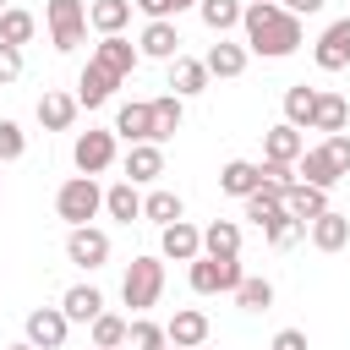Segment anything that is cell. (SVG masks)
<instances>
[{
	"label": "cell",
	"instance_id": "1",
	"mask_svg": "<svg viewBox=\"0 0 350 350\" xmlns=\"http://www.w3.org/2000/svg\"><path fill=\"white\" fill-rule=\"evenodd\" d=\"M241 27H246V49L262 60H284L301 49V16H290L279 0H252L241 11Z\"/></svg>",
	"mask_w": 350,
	"mask_h": 350
},
{
	"label": "cell",
	"instance_id": "2",
	"mask_svg": "<svg viewBox=\"0 0 350 350\" xmlns=\"http://www.w3.org/2000/svg\"><path fill=\"white\" fill-rule=\"evenodd\" d=\"M55 213L77 230V224H88V219H98L104 213V186L93 180V175H71V180H60V191H55Z\"/></svg>",
	"mask_w": 350,
	"mask_h": 350
},
{
	"label": "cell",
	"instance_id": "3",
	"mask_svg": "<svg viewBox=\"0 0 350 350\" xmlns=\"http://www.w3.org/2000/svg\"><path fill=\"white\" fill-rule=\"evenodd\" d=\"M159 295H164V262L159 257H131V268L120 279V301L142 317L148 306H159Z\"/></svg>",
	"mask_w": 350,
	"mask_h": 350
},
{
	"label": "cell",
	"instance_id": "4",
	"mask_svg": "<svg viewBox=\"0 0 350 350\" xmlns=\"http://www.w3.org/2000/svg\"><path fill=\"white\" fill-rule=\"evenodd\" d=\"M241 279H246L241 257H191V268H186V284L197 295H235Z\"/></svg>",
	"mask_w": 350,
	"mask_h": 350
},
{
	"label": "cell",
	"instance_id": "5",
	"mask_svg": "<svg viewBox=\"0 0 350 350\" xmlns=\"http://www.w3.org/2000/svg\"><path fill=\"white\" fill-rule=\"evenodd\" d=\"M44 22H49V44L60 55H71L82 38H88V5L82 0H49L44 5Z\"/></svg>",
	"mask_w": 350,
	"mask_h": 350
},
{
	"label": "cell",
	"instance_id": "6",
	"mask_svg": "<svg viewBox=\"0 0 350 350\" xmlns=\"http://www.w3.org/2000/svg\"><path fill=\"white\" fill-rule=\"evenodd\" d=\"M71 164H77V175H104V170L115 164V131H104V126L77 131V142H71Z\"/></svg>",
	"mask_w": 350,
	"mask_h": 350
},
{
	"label": "cell",
	"instance_id": "7",
	"mask_svg": "<svg viewBox=\"0 0 350 350\" xmlns=\"http://www.w3.org/2000/svg\"><path fill=\"white\" fill-rule=\"evenodd\" d=\"M66 257H71L77 268H88V273H93V268H104V262H109V235H104V230H93V224H77V230L66 235Z\"/></svg>",
	"mask_w": 350,
	"mask_h": 350
},
{
	"label": "cell",
	"instance_id": "8",
	"mask_svg": "<svg viewBox=\"0 0 350 350\" xmlns=\"http://www.w3.org/2000/svg\"><path fill=\"white\" fill-rule=\"evenodd\" d=\"M66 328H71V323H66L60 306H33V312H27V345H33V350H60V345H66Z\"/></svg>",
	"mask_w": 350,
	"mask_h": 350
},
{
	"label": "cell",
	"instance_id": "9",
	"mask_svg": "<svg viewBox=\"0 0 350 350\" xmlns=\"http://www.w3.org/2000/svg\"><path fill=\"white\" fill-rule=\"evenodd\" d=\"M312 60H317V71H345V66H350V16H339V22L323 27Z\"/></svg>",
	"mask_w": 350,
	"mask_h": 350
},
{
	"label": "cell",
	"instance_id": "10",
	"mask_svg": "<svg viewBox=\"0 0 350 350\" xmlns=\"http://www.w3.org/2000/svg\"><path fill=\"white\" fill-rule=\"evenodd\" d=\"M164 339H170V350H197V345H208V312L180 306V312L164 323Z\"/></svg>",
	"mask_w": 350,
	"mask_h": 350
},
{
	"label": "cell",
	"instance_id": "11",
	"mask_svg": "<svg viewBox=\"0 0 350 350\" xmlns=\"http://www.w3.org/2000/svg\"><path fill=\"white\" fill-rule=\"evenodd\" d=\"M93 60H98L104 71H115L120 82H126V77L142 66V55H137V44H131L126 33H115V38H98V44H93Z\"/></svg>",
	"mask_w": 350,
	"mask_h": 350
},
{
	"label": "cell",
	"instance_id": "12",
	"mask_svg": "<svg viewBox=\"0 0 350 350\" xmlns=\"http://www.w3.org/2000/svg\"><path fill=\"white\" fill-rule=\"evenodd\" d=\"M120 88V77L115 71H104L98 60H88L82 66V77H77V109H98V104H109V93Z\"/></svg>",
	"mask_w": 350,
	"mask_h": 350
},
{
	"label": "cell",
	"instance_id": "13",
	"mask_svg": "<svg viewBox=\"0 0 350 350\" xmlns=\"http://www.w3.org/2000/svg\"><path fill=\"white\" fill-rule=\"evenodd\" d=\"M159 252H164L170 262H191V257H202V230L186 224V219L164 224V230H159Z\"/></svg>",
	"mask_w": 350,
	"mask_h": 350
},
{
	"label": "cell",
	"instance_id": "14",
	"mask_svg": "<svg viewBox=\"0 0 350 350\" xmlns=\"http://www.w3.org/2000/svg\"><path fill=\"white\" fill-rule=\"evenodd\" d=\"M115 137H126L131 148L137 142H159L153 137V109H148V98H131V104H120V115H115V126H109Z\"/></svg>",
	"mask_w": 350,
	"mask_h": 350
},
{
	"label": "cell",
	"instance_id": "15",
	"mask_svg": "<svg viewBox=\"0 0 350 350\" xmlns=\"http://www.w3.org/2000/svg\"><path fill=\"white\" fill-rule=\"evenodd\" d=\"M137 55H142V60H180V33H175V22H148L142 38H137Z\"/></svg>",
	"mask_w": 350,
	"mask_h": 350
},
{
	"label": "cell",
	"instance_id": "16",
	"mask_svg": "<svg viewBox=\"0 0 350 350\" xmlns=\"http://www.w3.org/2000/svg\"><path fill=\"white\" fill-rule=\"evenodd\" d=\"M306 235H312V246H317V252H345V246H350V213L328 208L323 219H312V224H306Z\"/></svg>",
	"mask_w": 350,
	"mask_h": 350
},
{
	"label": "cell",
	"instance_id": "17",
	"mask_svg": "<svg viewBox=\"0 0 350 350\" xmlns=\"http://www.w3.org/2000/svg\"><path fill=\"white\" fill-rule=\"evenodd\" d=\"M301 153H306V137H301L295 126L279 120L273 131H262V159H268V164H295Z\"/></svg>",
	"mask_w": 350,
	"mask_h": 350
},
{
	"label": "cell",
	"instance_id": "18",
	"mask_svg": "<svg viewBox=\"0 0 350 350\" xmlns=\"http://www.w3.org/2000/svg\"><path fill=\"white\" fill-rule=\"evenodd\" d=\"M126 22H131V0H88V27L98 38L126 33Z\"/></svg>",
	"mask_w": 350,
	"mask_h": 350
},
{
	"label": "cell",
	"instance_id": "19",
	"mask_svg": "<svg viewBox=\"0 0 350 350\" xmlns=\"http://www.w3.org/2000/svg\"><path fill=\"white\" fill-rule=\"evenodd\" d=\"M208 82H213V77H208L202 60H186V55L170 60V93H175V98H197V93H208Z\"/></svg>",
	"mask_w": 350,
	"mask_h": 350
},
{
	"label": "cell",
	"instance_id": "20",
	"mask_svg": "<svg viewBox=\"0 0 350 350\" xmlns=\"http://www.w3.org/2000/svg\"><path fill=\"white\" fill-rule=\"evenodd\" d=\"M164 175V148L159 142H137L131 153H126V180L131 186H148V180H159Z\"/></svg>",
	"mask_w": 350,
	"mask_h": 350
},
{
	"label": "cell",
	"instance_id": "21",
	"mask_svg": "<svg viewBox=\"0 0 350 350\" xmlns=\"http://www.w3.org/2000/svg\"><path fill=\"white\" fill-rule=\"evenodd\" d=\"M295 180H301V186H317V191H328V186H334V180H345V175L334 170V159H328L323 148H306V153L295 159Z\"/></svg>",
	"mask_w": 350,
	"mask_h": 350
},
{
	"label": "cell",
	"instance_id": "22",
	"mask_svg": "<svg viewBox=\"0 0 350 350\" xmlns=\"http://www.w3.org/2000/svg\"><path fill=\"white\" fill-rule=\"evenodd\" d=\"M60 312H66V323H93L104 312V290L98 284H71L60 295Z\"/></svg>",
	"mask_w": 350,
	"mask_h": 350
},
{
	"label": "cell",
	"instance_id": "23",
	"mask_svg": "<svg viewBox=\"0 0 350 350\" xmlns=\"http://www.w3.org/2000/svg\"><path fill=\"white\" fill-rule=\"evenodd\" d=\"M202 66H208V77H241L246 71V44H230V38H219L208 55H202Z\"/></svg>",
	"mask_w": 350,
	"mask_h": 350
},
{
	"label": "cell",
	"instance_id": "24",
	"mask_svg": "<svg viewBox=\"0 0 350 350\" xmlns=\"http://www.w3.org/2000/svg\"><path fill=\"white\" fill-rule=\"evenodd\" d=\"M77 120V93H44L38 98V126L44 131H71Z\"/></svg>",
	"mask_w": 350,
	"mask_h": 350
},
{
	"label": "cell",
	"instance_id": "25",
	"mask_svg": "<svg viewBox=\"0 0 350 350\" xmlns=\"http://www.w3.org/2000/svg\"><path fill=\"white\" fill-rule=\"evenodd\" d=\"M345 126H350V104H345L339 93H323V88H317V109H312V126H306V131H328V137H334V131H345Z\"/></svg>",
	"mask_w": 350,
	"mask_h": 350
},
{
	"label": "cell",
	"instance_id": "26",
	"mask_svg": "<svg viewBox=\"0 0 350 350\" xmlns=\"http://www.w3.org/2000/svg\"><path fill=\"white\" fill-rule=\"evenodd\" d=\"M262 186V170L252 164V159H230L224 170H219V191H230V197H252Z\"/></svg>",
	"mask_w": 350,
	"mask_h": 350
},
{
	"label": "cell",
	"instance_id": "27",
	"mask_svg": "<svg viewBox=\"0 0 350 350\" xmlns=\"http://www.w3.org/2000/svg\"><path fill=\"white\" fill-rule=\"evenodd\" d=\"M284 213H295L301 224H312V219H323V213H328V191H317V186H301V180H295V186L284 191Z\"/></svg>",
	"mask_w": 350,
	"mask_h": 350
},
{
	"label": "cell",
	"instance_id": "28",
	"mask_svg": "<svg viewBox=\"0 0 350 350\" xmlns=\"http://www.w3.org/2000/svg\"><path fill=\"white\" fill-rule=\"evenodd\" d=\"M202 257H241V224L235 219H213L202 230Z\"/></svg>",
	"mask_w": 350,
	"mask_h": 350
},
{
	"label": "cell",
	"instance_id": "29",
	"mask_svg": "<svg viewBox=\"0 0 350 350\" xmlns=\"http://www.w3.org/2000/svg\"><path fill=\"white\" fill-rule=\"evenodd\" d=\"M148 109H153V137H159V142H164V137H175V131H180V120H186V98H175V93L148 98Z\"/></svg>",
	"mask_w": 350,
	"mask_h": 350
},
{
	"label": "cell",
	"instance_id": "30",
	"mask_svg": "<svg viewBox=\"0 0 350 350\" xmlns=\"http://www.w3.org/2000/svg\"><path fill=\"white\" fill-rule=\"evenodd\" d=\"M104 213H109V219H120V224L142 219V191H137L131 180H115V186L104 191Z\"/></svg>",
	"mask_w": 350,
	"mask_h": 350
},
{
	"label": "cell",
	"instance_id": "31",
	"mask_svg": "<svg viewBox=\"0 0 350 350\" xmlns=\"http://www.w3.org/2000/svg\"><path fill=\"white\" fill-rule=\"evenodd\" d=\"M142 219H153L159 230H164V224H175V219H186V202H180V191H170V186L148 191V197H142Z\"/></svg>",
	"mask_w": 350,
	"mask_h": 350
},
{
	"label": "cell",
	"instance_id": "32",
	"mask_svg": "<svg viewBox=\"0 0 350 350\" xmlns=\"http://www.w3.org/2000/svg\"><path fill=\"white\" fill-rule=\"evenodd\" d=\"M33 33H38V16L33 11H22V5H5L0 11V44L22 49V44H33Z\"/></svg>",
	"mask_w": 350,
	"mask_h": 350
},
{
	"label": "cell",
	"instance_id": "33",
	"mask_svg": "<svg viewBox=\"0 0 350 350\" xmlns=\"http://www.w3.org/2000/svg\"><path fill=\"white\" fill-rule=\"evenodd\" d=\"M241 11H246L241 0H197V16H202V27H208V33H219V38H224L230 27H241Z\"/></svg>",
	"mask_w": 350,
	"mask_h": 350
},
{
	"label": "cell",
	"instance_id": "34",
	"mask_svg": "<svg viewBox=\"0 0 350 350\" xmlns=\"http://www.w3.org/2000/svg\"><path fill=\"white\" fill-rule=\"evenodd\" d=\"M301 235H306V224H301L295 213H284V208H279L273 219H262V241H268L273 252H290V246H295Z\"/></svg>",
	"mask_w": 350,
	"mask_h": 350
},
{
	"label": "cell",
	"instance_id": "35",
	"mask_svg": "<svg viewBox=\"0 0 350 350\" xmlns=\"http://www.w3.org/2000/svg\"><path fill=\"white\" fill-rule=\"evenodd\" d=\"M312 109H317V88H306V82H295V88H284V126H312Z\"/></svg>",
	"mask_w": 350,
	"mask_h": 350
},
{
	"label": "cell",
	"instance_id": "36",
	"mask_svg": "<svg viewBox=\"0 0 350 350\" xmlns=\"http://www.w3.org/2000/svg\"><path fill=\"white\" fill-rule=\"evenodd\" d=\"M235 306H241V312H268V306H273V284L257 279V273H246V279L235 284Z\"/></svg>",
	"mask_w": 350,
	"mask_h": 350
},
{
	"label": "cell",
	"instance_id": "37",
	"mask_svg": "<svg viewBox=\"0 0 350 350\" xmlns=\"http://www.w3.org/2000/svg\"><path fill=\"white\" fill-rule=\"evenodd\" d=\"M88 334H93V350H120V345H126V317L98 312V317L88 323Z\"/></svg>",
	"mask_w": 350,
	"mask_h": 350
},
{
	"label": "cell",
	"instance_id": "38",
	"mask_svg": "<svg viewBox=\"0 0 350 350\" xmlns=\"http://www.w3.org/2000/svg\"><path fill=\"white\" fill-rule=\"evenodd\" d=\"M241 202H246V219H257V224H262V219H273V213L284 208V191H279V186H257V191H252V197H241Z\"/></svg>",
	"mask_w": 350,
	"mask_h": 350
},
{
	"label": "cell",
	"instance_id": "39",
	"mask_svg": "<svg viewBox=\"0 0 350 350\" xmlns=\"http://www.w3.org/2000/svg\"><path fill=\"white\" fill-rule=\"evenodd\" d=\"M126 339H131L137 350H170V339H164V328H159L153 317H131V323H126Z\"/></svg>",
	"mask_w": 350,
	"mask_h": 350
},
{
	"label": "cell",
	"instance_id": "40",
	"mask_svg": "<svg viewBox=\"0 0 350 350\" xmlns=\"http://www.w3.org/2000/svg\"><path fill=\"white\" fill-rule=\"evenodd\" d=\"M27 153V131L16 120H0V164H16Z\"/></svg>",
	"mask_w": 350,
	"mask_h": 350
},
{
	"label": "cell",
	"instance_id": "41",
	"mask_svg": "<svg viewBox=\"0 0 350 350\" xmlns=\"http://www.w3.org/2000/svg\"><path fill=\"white\" fill-rule=\"evenodd\" d=\"M131 5H137L148 22H175V16H180V11H191L197 0H131Z\"/></svg>",
	"mask_w": 350,
	"mask_h": 350
},
{
	"label": "cell",
	"instance_id": "42",
	"mask_svg": "<svg viewBox=\"0 0 350 350\" xmlns=\"http://www.w3.org/2000/svg\"><path fill=\"white\" fill-rule=\"evenodd\" d=\"M257 170H262V186H279V191L295 186V164H268V159H262Z\"/></svg>",
	"mask_w": 350,
	"mask_h": 350
},
{
	"label": "cell",
	"instance_id": "43",
	"mask_svg": "<svg viewBox=\"0 0 350 350\" xmlns=\"http://www.w3.org/2000/svg\"><path fill=\"white\" fill-rule=\"evenodd\" d=\"M323 153L334 159V170H339V175H350V137H345V131H334V137L323 142Z\"/></svg>",
	"mask_w": 350,
	"mask_h": 350
},
{
	"label": "cell",
	"instance_id": "44",
	"mask_svg": "<svg viewBox=\"0 0 350 350\" xmlns=\"http://www.w3.org/2000/svg\"><path fill=\"white\" fill-rule=\"evenodd\" d=\"M16 77H22V49L0 44V82H16Z\"/></svg>",
	"mask_w": 350,
	"mask_h": 350
},
{
	"label": "cell",
	"instance_id": "45",
	"mask_svg": "<svg viewBox=\"0 0 350 350\" xmlns=\"http://www.w3.org/2000/svg\"><path fill=\"white\" fill-rule=\"evenodd\" d=\"M268 350H312V345H306V334H301V328H279Z\"/></svg>",
	"mask_w": 350,
	"mask_h": 350
},
{
	"label": "cell",
	"instance_id": "46",
	"mask_svg": "<svg viewBox=\"0 0 350 350\" xmlns=\"http://www.w3.org/2000/svg\"><path fill=\"white\" fill-rule=\"evenodd\" d=\"M279 5H284L290 16H317V11L328 5V0H279Z\"/></svg>",
	"mask_w": 350,
	"mask_h": 350
},
{
	"label": "cell",
	"instance_id": "47",
	"mask_svg": "<svg viewBox=\"0 0 350 350\" xmlns=\"http://www.w3.org/2000/svg\"><path fill=\"white\" fill-rule=\"evenodd\" d=\"M11 350H33V345H27V339H22V345H11Z\"/></svg>",
	"mask_w": 350,
	"mask_h": 350
},
{
	"label": "cell",
	"instance_id": "48",
	"mask_svg": "<svg viewBox=\"0 0 350 350\" xmlns=\"http://www.w3.org/2000/svg\"><path fill=\"white\" fill-rule=\"evenodd\" d=\"M0 11H5V0H0Z\"/></svg>",
	"mask_w": 350,
	"mask_h": 350
},
{
	"label": "cell",
	"instance_id": "49",
	"mask_svg": "<svg viewBox=\"0 0 350 350\" xmlns=\"http://www.w3.org/2000/svg\"><path fill=\"white\" fill-rule=\"evenodd\" d=\"M197 350H208V345H197Z\"/></svg>",
	"mask_w": 350,
	"mask_h": 350
},
{
	"label": "cell",
	"instance_id": "50",
	"mask_svg": "<svg viewBox=\"0 0 350 350\" xmlns=\"http://www.w3.org/2000/svg\"><path fill=\"white\" fill-rule=\"evenodd\" d=\"M0 197H5V186H0Z\"/></svg>",
	"mask_w": 350,
	"mask_h": 350
}]
</instances>
